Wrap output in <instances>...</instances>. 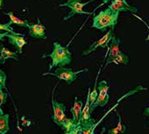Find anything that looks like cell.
<instances>
[{"mask_svg": "<svg viewBox=\"0 0 149 134\" xmlns=\"http://www.w3.org/2000/svg\"><path fill=\"white\" fill-rule=\"evenodd\" d=\"M54 50L50 53L43 54L42 58L49 57L52 60L51 65L49 66L48 72L54 67H64L71 63L72 61V54L68 49V47H62L59 42H54Z\"/></svg>", "mask_w": 149, "mask_h": 134, "instance_id": "cell-1", "label": "cell"}, {"mask_svg": "<svg viewBox=\"0 0 149 134\" xmlns=\"http://www.w3.org/2000/svg\"><path fill=\"white\" fill-rule=\"evenodd\" d=\"M119 12H114L110 8L105 9L104 11L100 12L93 19L92 27L98 30H103L106 27L115 26L118 23Z\"/></svg>", "mask_w": 149, "mask_h": 134, "instance_id": "cell-2", "label": "cell"}, {"mask_svg": "<svg viewBox=\"0 0 149 134\" xmlns=\"http://www.w3.org/2000/svg\"><path fill=\"white\" fill-rule=\"evenodd\" d=\"M87 71H89V69H81L78 71H73L71 69H66V68H64V67H59V68H56V69L54 73L47 72V73L42 74V76H53L57 77L59 80L65 81L68 85H71L74 81L77 80V76L80 73L87 72Z\"/></svg>", "mask_w": 149, "mask_h": 134, "instance_id": "cell-3", "label": "cell"}, {"mask_svg": "<svg viewBox=\"0 0 149 134\" xmlns=\"http://www.w3.org/2000/svg\"><path fill=\"white\" fill-rule=\"evenodd\" d=\"M94 0H90L88 2H85V3H83L82 0H68L66 3H63V4H60L59 6L60 7H62V6H66V7H68L70 9V12L69 13L63 18V20L66 21V20H68L70 19L74 15L76 14H85V15H91V12H84L83 9L85 6H87L88 4L93 2Z\"/></svg>", "mask_w": 149, "mask_h": 134, "instance_id": "cell-4", "label": "cell"}, {"mask_svg": "<svg viewBox=\"0 0 149 134\" xmlns=\"http://www.w3.org/2000/svg\"><path fill=\"white\" fill-rule=\"evenodd\" d=\"M96 125V120L92 117L86 121L79 120L70 131H65L63 134H94Z\"/></svg>", "mask_w": 149, "mask_h": 134, "instance_id": "cell-5", "label": "cell"}, {"mask_svg": "<svg viewBox=\"0 0 149 134\" xmlns=\"http://www.w3.org/2000/svg\"><path fill=\"white\" fill-rule=\"evenodd\" d=\"M58 83L55 85V87L53 90V94H52V106H53V111H54V115H53V120L54 122L59 125L60 127H61L63 122L67 119L66 114H65V110H66V107L63 103H59L57 101L54 100V90L55 88L57 87Z\"/></svg>", "mask_w": 149, "mask_h": 134, "instance_id": "cell-6", "label": "cell"}, {"mask_svg": "<svg viewBox=\"0 0 149 134\" xmlns=\"http://www.w3.org/2000/svg\"><path fill=\"white\" fill-rule=\"evenodd\" d=\"M108 90H109V86L107 84L106 81H102L99 83V84L97 85V99L95 101V103H93V105L91 107V111L92 112L96 107L100 106V107H104L110 99L109 94H108Z\"/></svg>", "mask_w": 149, "mask_h": 134, "instance_id": "cell-7", "label": "cell"}, {"mask_svg": "<svg viewBox=\"0 0 149 134\" xmlns=\"http://www.w3.org/2000/svg\"><path fill=\"white\" fill-rule=\"evenodd\" d=\"M113 28H114V26H111V30L108 33H106L102 38H100L98 40L95 41L92 45H91L89 48L84 50L82 53L83 56H86V55L91 54V53L95 52L98 47H107L111 38H112V36H113Z\"/></svg>", "mask_w": 149, "mask_h": 134, "instance_id": "cell-8", "label": "cell"}, {"mask_svg": "<svg viewBox=\"0 0 149 134\" xmlns=\"http://www.w3.org/2000/svg\"><path fill=\"white\" fill-rule=\"evenodd\" d=\"M111 5L108 6L111 10L114 12H130L132 13L138 12V8L132 6H130L126 0H111Z\"/></svg>", "mask_w": 149, "mask_h": 134, "instance_id": "cell-9", "label": "cell"}, {"mask_svg": "<svg viewBox=\"0 0 149 134\" xmlns=\"http://www.w3.org/2000/svg\"><path fill=\"white\" fill-rule=\"evenodd\" d=\"M29 35L37 40H46V26L38 19L37 24H29Z\"/></svg>", "mask_w": 149, "mask_h": 134, "instance_id": "cell-10", "label": "cell"}, {"mask_svg": "<svg viewBox=\"0 0 149 134\" xmlns=\"http://www.w3.org/2000/svg\"><path fill=\"white\" fill-rule=\"evenodd\" d=\"M110 47H109V54H108V58L106 60V63H105V67H107L111 60L116 57L118 53H120L122 51L120 49V45H121V41L119 39H118L116 36H112L110 43H109Z\"/></svg>", "mask_w": 149, "mask_h": 134, "instance_id": "cell-11", "label": "cell"}, {"mask_svg": "<svg viewBox=\"0 0 149 134\" xmlns=\"http://www.w3.org/2000/svg\"><path fill=\"white\" fill-rule=\"evenodd\" d=\"M8 41L11 45H13L19 53H22V49L25 45H26V40L24 37V35H21L20 33H8L7 36Z\"/></svg>", "mask_w": 149, "mask_h": 134, "instance_id": "cell-12", "label": "cell"}, {"mask_svg": "<svg viewBox=\"0 0 149 134\" xmlns=\"http://www.w3.org/2000/svg\"><path fill=\"white\" fill-rule=\"evenodd\" d=\"M83 102L82 101H79L77 99V97H76V100H74V105L73 107L71 108V113L73 115V120L74 122L77 123L80 119V117H81V114H82V110H83Z\"/></svg>", "mask_w": 149, "mask_h": 134, "instance_id": "cell-13", "label": "cell"}, {"mask_svg": "<svg viewBox=\"0 0 149 134\" xmlns=\"http://www.w3.org/2000/svg\"><path fill=\"white\" fill-rule=\"evenodd\" d=\"M7 59H13L16 61H19V57L15 52H12L6 47H2L0 48V64H5Z\"/></svg>", "mask_w": 149, "mask_h": 134, "instance_id": "cell-14", "label": "cell"}, {"mask_svg": "<svg viewBox=\"0 0 149 134\" xmlns=\"http://www.w3.org/2000/svg\"><path fill=\"white\" fill-rule=\"evenodd\" d=\"M6 14L10 18V21L8 23L9 26L14 24L16 26H22V27H27L29 26V22L26 19H21L18 17H16L14 15V13L13 12H6Z\"/></svg>", "mask_w": 149, "mask_h": 134, "instance_id": "cell-15", "label": "cell"}, {"mask_svg": "<svg viewBox=\"0 0 149 134\" xmlns=\"http://www.w3.org/2000/svg\"><path fill=\"white\" fill-rule=\"evenodd\" d=\"M9 130V115L3 114L0 116V134H6Z\"/></svg>", "mask_w": 149, "mask_h": 134, "instance_id": "cell-16", "label": "cell"}, {"mask_svg": "<svg viewBox=\"0 0 149 134\" xmlns=\"http://www.w3.org/2000/svg\"><path fill=\"white\" fill-rule=\"evenodd\" d=\"M118 124H117L116 127H114L112 129H110L108 131V133L109 134H119V133H124L126 131V126L125 124H123V123H122L121 116L119 115V113H118Z\"/></svg>", "mask_w": 149, "mask_h": 134, "instance_id": "cell-17", "label": "cell"}, {"mask_svg": "<svg viewBox=\"0 0 149 134\" xmlns=\"http://www.w3.org/2000/svg\"><path fill=\"white\" fill-rule=\"evenodd\" d=\"M91 105H90V98H89V93H88V97H87V100L85 103V106L84 108L83 107V110H82V114L80 117L79 120H89L91 116Z\"/></svg>", "mask_w": 149, "mask_h": 134, "instance_id": "cell-18", "label": "cell"}, {"mask_svg": "<svg viewBox=\"0 0 149 134\" xmlns=\"http://www.w3.org/2000/svg\"><path fill=\"white\" fill-rule=\"evenodd\" d=\"M110 63H114V64H117V65H119V64L127 65L129 63V57L125 53H124L123 52H121L116 57H114L111 60Z\"/></svg>", "mask_w": 149, "mask_h": 134, "instance_id": "cell-19", "label": "cell"}, {"mask_svg": "<svg viewBox=\"0 0 149 134\" xmlns=\"http://www.w3.org/2000/svg\"><path fill=\"white\" fill-rule=\"evenodd\" d=\"M97 77L96 79V83H95V86H94V89L93 90L91 91V89H89V98H90V105L91 107L93 105V103H95L96 99H97V94H98V91H97Z\"/></svg>", "mask_w": 149, "mask_h": 134, "instance_id": "cell-20", "label": "cell"}, {"mask_svg": "<svg viewBox=\"0 0 149 134\" xmlns=\"http://www.w3.org/2000/svg\"><path fill=\"white\" fill-rule=\"evenodd\" d=\"M76 124H77V123H76V122H74L73 119L67 117V119L63 122V124H62V125H61V128H62L63 130H65V131H70L74 125H76Z\"/></svg>", "mask_w": 149, "mask_h": 134, "instance_id": "cell-21", "label": "cell"}, {"mask_svg": "<svg viewBox=\"0 0 149 134\" xmlns=\"http://www.w3.org/2000/svg\"><path fill=\"white\" fill-rule=\"evenodd\" d=\"M6 75L3 70H0V90L6 89Z\"/></svg>", "mask_w": 149, "mask_h": 134, "instance_id": "cell-22", "label": "cell"}, {"mask_svg": "<svg viewBox=\"0 0 149 134\" xmlns=\"http://www.w3.org/2000/svg\"><path fill=\"white\" fill-rule=\"evenodd\" d=\"M0 31H6V32H8L9 33H16L13 28L10 27V26L7 24H0Z\"/></svg>", "mask_w": 149, "mask_h": 134, "instance_id": "cell-23", "label": "cell"}, {"mask_svg": "<svg viewBox=\"0 0 149 134\" xmlns=\"http://www.w3.org/2000/svg\"><path fill=\"white\" fill-rule=\"evenodd\" d=\"M7 100V94L3 91V90H0V108L3 104L6 103Z\"/></svg>", "mask_w": 149, "mask_h": 134, "instance_id": "cell-24", "label": "cell"}, {"mask_svg": "<svg viewBox=\"0 0 149 134\" xmlns=\"http://www.w3.org/2000/svg\"><path fill=\"white\" fill-rule=\"evenodd\" d=\"M132 15H133V16H134V17H135L136 19H138L139 20H140V21H141V22H142L143 24H145V26H146V28L148 29V35H147V37L146 38V41H149V26H148V24H147V23H146V21H145L144 19H141L140 17H139L138 15H136L135 13H132Z\"/></svg>", "mask_w": 149, "mask_h": 134, "instance_id": "cell-25", "label": "cell"}, {"mask_svg": "<svg viewBox=\"0 0 149 134\" xmlns=\"http://www.w3.org/2000/svg\"><path fill=\"white\" fill-rule=\"evenodd\" d=\"M9 33L8 32H6V33H0V40H4V38L7 36Z\"/></svg>", "mask_w": 149, "mask_h": 134, "instance_id": "cell-26", "label": "cell"}, {"mask_svg": "<svg viewBox=\"0 0 149 134\" xmlns=\"http://www.w3.org/2000/svg\"><path fill=\"white\" fill-rule=\"evenodd\" d=\"M146 115L148 117V120H149V106L146 109ZM148 124H149V122H148Z\"/></svg>", "mask_w": 149, "mask_h": 134, "instance_id": "cell-27", "label": "cell"}, {"mask_svg": "<svg viewBox=\"0 0 149 134\" xmlns=\"http://www.w3.org/2000/svg\"><path fill=\"white\" fill-rule=\"evenodd\" d=\"M3 5H4V0H0V9H2Z\"/></svg>", "mask_w": 149, "mask_h": 134, "instance_id": "cell-28", "label": "cell"}, {"mask_svg": "<svg viewBox=\"0 0 149 134\" xmlns=\"http://www.w3.org/2000/svg\"><path fill=\"white\" fill-rule=\"evenodd\" d=\"M101 1H103V4H107V3L111 2V0H101Z\"/></svg>", "mask_w": 149, "mask_h": 134, "instance_id": "cell-29", "label": "cell"}, {"mask_svg": "<svg viewBox=\"0 0 149 134\" xmlns=\"http://www.w3.org/2000/svg\"><path fill=\"white\" fill-rule=\"evenodd\" d=\"M105 130H106V129H105V128H104H104H103V130H102V131H101V133H100V134H104V131H105Z\"/></svg>", "mask_w": 149, "mask_h": 134, "instance_id": "cell-30", "label": "cell"}, {"mask_svg": "<svg viewBox=\"0 0 149 134\" xmlns=\"http://www.w3.org/2000/svg\"><path fill=\"white\" fill-rule=\"evenodd\" d=\"M4 114V112H3V110L1 109V108H0V116H2Z\"/></svg>", "mask_w": 149, "mask_h": 134, "instance_id": "cell-31", "label": "cell"}]
</instances>
